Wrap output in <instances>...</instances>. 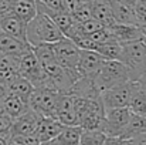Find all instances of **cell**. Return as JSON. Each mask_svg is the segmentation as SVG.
Wrapping results in <instances>:
<instances>
[{"label":"cell","mask_w":146,"mask_h":145,"mask_svg":"<svg viewBox=\"0 0 146 145\" xmlns=\"http://www.w3.org/2000/svg\"><path fill=\"white\" fill-rule=\"evenodd\" d=\"M141 84H143V86H146V65L143 67V70L141 71V74H139V80H138Z\"/></svg>","instance_id":"836d02e7"},{"label":"cell","mask_w":146,"mask_h":145,"mask_svg":"<svg viewBox=\"0 0 146 145\" xmlns=\"http://www.w3.org/2000/svg\"><path fill=\"white\" fill-rule=\"evenodd\" d=\"M118 1H122V3H125V4H131V6H133V4L136 3V0H118Z\"/></svg>","instance_id":"d590c367"},{"label":"cell","mask_w":146,"mask_h":145,"mask_svg":"<svg viewBox=\"0 0 146 145\" xmlns=\"http://www.w3.org/2000/svg\"><path fill=\"white\" fill-rule=\"evenodd\" d=\"M64 37L60 27L52 21L48 14L38 11V14L27 24V41L33 46L52 44Z\"/></svg>","instance_id":"7a4b0ae2"},{"label":"cell","mask_w":146,"mask_h":145,"mask_svg":"<svg viewBox=\"0 0 146 145\" xmlns=\"http://www.w3.org/2000/svg\"><path fill=\"white\" fill-rule=\"evenodd\" d=\"M31 50H33V46L29 41L9 36L3 31L0 33V53L14 55V57H21L23 54H26Z\"/></svg>","instance_id":"4fadbf2b"},{"label":"cell","mask_w":146,"mask_h":145,"mask_svg":"<svg viewBox=\"0 0 146 145\" xmlns=\"http://www.w3.org/2000/svg\"><path fill=\"white\" fill-rule=\"evenodd\" d=\"M82 131L84 130L80 125H65V128L57 138H54L50 142H44L43 145H78Z\"/></svg>","instance_id":"e0dca14e"},{"label":"cell","mask_w":146,"mask_h":145,"mask_svg":"<svg viewBox=\"0 0 146 145\" xmlns=\"http://www.w3.org/2000/svg\"><path fill=\"white\" fill-rule=\"evenodd\" d=\"M0 33H1V27H0Z\"/></svg>","instance_id":"60d3db41"},{"label":"cell","mask_w":146,"mask_h":145,"mask_svg":"<svg viewBox=\"0 0 146 145\" xmlns=\"http://www.w3.org/2000/svg\"><path fill=\"white\" fill-rule=\"evenodd\" d=\"M13 122H14V120L10 115H7V114L0 115V135L10 137L11 128H13Z\"/></svg>","instance_id":"484cf974"},{"label":"cell","mask_w":146,"mask_h":145,"mask_svg":"<svg viewBox=\"0 0 146 145\" xmlns=\"http://www.w3.org/2000/svg\"><path fill=\"white\" fill-rule=\"evenodd\" d=\"M129 108L132 110L133 114L142 115L146 118V86L138 83V87L133 93Z\"/></svg>","instance_id":"7402d4cb"},{"label":"cell","mask_w":146,"mask_h":145,"mask_svg":"<svg viewBox=\"0 0 146 145\" xmlns=\"http://www.w3.org/2000/svg\"><path fill=\"white\" fill-rule=\"evenodd\" d=\"M139 81H126L119 86H115L109 90H105L101 93V100L105 105V110L112 108H123L129 107L133 93L138 87Z\"/></svg>","instance_id":"3957f363"},{"label":"cell","mask_w":146,"mask_h":145,"mask_svg":"<svg viewBox=\"0 0 146 145\" xmlns=\"http://www.w3.org/2000/svg\"><path fill=\"white\" fill-rule=\"evenodd\" d=\"M6 114V110H4V104L3 101H0V115H4Z\"/></svg>","instance_id":"8d00e7d4"},{"label":"cell","mask_w":146,"mask_h":145,"mask_svg":"<svg viewBox=\"0 0 146 145\" xmlns=\"http://www.w3.org/2000/svg\"><path fill=\"white\" fill-rule=\"evenodd\" d=\"M41 145H43V144H41Z\"/></svg>","instance_id":"b9f144b4"},{"label":"cell","mask_w":146,"mask_h":145,"mask_svg":"<svg viewBox=\"0 0 146 145\" xmlns=\"http://www.w3.org/2000/svg\"><path fill=\"white\" fill-rule=\"evenodd\" d=\"M40 118H41V115H38L36 111H33L30 108L26 114H23V115H20L19 118L14 120L10 137L36 134L37 127H38V122H40Z\"/></svg>","instance_id":"30bf717a"},{"label":"cell","mask_w":146,"mask_h":145,"mask_svg":"<svg viewBox=\"0 0 146 145\" xmlns=\"http://www.w3.org/2000/svg\"><path fill=\"white\" fill-rule=\"evenodd\" d=\"M95 51L102 54L106 60H121L122 58V44L113 39L98 43Z\"/></svg>","instance_id":"44dd1931"},{"label":"cell","mask_w":146,"mask_h":145,"mask_svg":"<svg viewBox=\"0 0 146 145\" xmlns=\"http://www.w3.org/2000/svg\"><path fill=\"white\" fill-rule=\"evenodd\" d=\"M111 4H112L115 21L118 24H139L133 6L125 4L118 0H111Z\"/></svg>","instance_id":"9a60e30c"},{"label":"cell","mask_w":146,"mask_h":145,"mask_svg":"<svg viewBox=\"0 0 146 145\" xmlns=\"http://www.w3.org/2000/svg\"><path fill=\"white\" fill-rule=\"evenodd\" d=\"M143 41H145V43H146V39H143Z\"/></svg>","instance_id":"ab89813d"},{"label":"cell","mask_w":146,"mask_h":145,"mask_svg":"<svg viewBox=\"0 0 146 145\" xmlns=\"http://www.w3.org/2000/svg\"><path fill=\"white\" fill-rule=\"evenodd\" d=\"M51 47L54 50L57 61L62 67H65V68H68L71 71H77L78 73V63H80L81 48L78 47L71 39L64 36L61 40L52 43Z\"/></svg>","instance_id":"5b68a950"},{"label":"cell","mask_w":146,"mask_h":145,"mask_svg":"<svg viewBox=\"0 0 146 145\" xmlns=\"http://www.w3.org/2000/svg\"><path fill=\"white\" fill-rule=\"evenodd\" d=\"M126 145H146V140H126Z\"/></svg>","instance_id":"d6a6232c"},{"label":"cell","mask_w":146,"mask_h":145,"mask_svg":"<svg viewBox=\"0 0 146 145\" xmlns=\"http://www.w3.org/2000/svg\"><path fill=\"white\" fill-rule=\"evenodd\" d=\"M71 14H72V17L77 23H84V21H88V20L94 19L91 4H80Z\"/></svg>","instance_id":"d4e9b609"},{"label":"cell","mask_w":146,"mask_h":145,"mask_svg":"<svg viewBox=\"0 0 146 145\" xmlns=\"http://www.w3.org/2000/svg\"><path fill=\"white\" fill-rule=\"evenodd\" d=\"M92 17L101 21L106 27H112L116 24L113 11H112V4L111 0H95L92 4Z\"/></svg>","instance_id":"2e32d148"},{"label":"cell","mask_w":146,"mask_h":145,"mask_svg":"<svg viewBox=\"0 0 146 145\" xmlns=\"http://www.w3.org/2000/svg\"><path fill=\"white\" fill-rule=\"evenodd\" d=\"M7 90H9V93H13L16 96L21 97L23 100H26L29 102V100H30L31 94L34 93L36 87H34V84L29 78H26L24 76L19 74L17 77H14L7 84Z\"/></svg>","instance_id":"d6986e66"},{"label":"cell","mask_w":146,"mask_h":145,"mask_svg":"<svg viewBox=\"0 0 146 145\" xmlns=\"http://www.w3.org/2000/svg\"><path fill=\"white\" fill-rule=\"evenodd\" d=\"M95 0H80V3L81 4H92Z\"/></svg>","instance_id":"74e56055"},{"label":"cell","mask_w":146,"mask_h":145,"mask_svg":"<svg viewBox=\"0 0 146 145\" xmlns=\"http://www.w3.org/2000/svg\"><path fill=\"white\" fill-rule=\"evenodd\" d=\"M9 94V90H7V86L3 83V81H0V101H3L6 96Z\"/></svg>","instance_id":"1f68e13d"},{"label":"cell","mask_w":146,"mask_h":145,"mask_svg":"<svg viewBox=\"0 0 146 145\" xmlns=\"http://www.w3.org/2000/svg\"><path fill=\"white\" fill-rule=\"evenodd\" d=\"M62 3H64V9L67 10V11H70V13H72L81 3H80V0H62Z\"/></svg>","instance_id":"f546056e"},{"label":"cell","mask_w":146,"mask_h":145,"mask_svg":"<svg viewBox=\"0 0 146 145\" xmlns=\"http://www.w3.org/2000/svg\"><path fill=\"white\" fill-rule=\"evenodd\" d=\"M55 118L62 122L64 125H78V117L75 112L74 96L71 94H61L58 98Z\"/></svg>","instance_id":"9c48e42d"},{"label":"cell","mask_w":146,"mask_h":145,"mask_svg":"<svg viewBox=\"0 0 146 145\" xmlns=\"http://www.w3.org/2000/svg\"><path fill=\"white\" fill-rule=\"evenodd\" d=\"M133 112L129 107L123 108H112L105 112L104 132L108 137H122Z\"/></svg>","instance_id":"8992f818"},{"label":"cell","mask_w":146,"mask_h":145,"mask_svg":"<svg viewBox=\"0 0 146 145\" xmlns=\"http://www.w3.org/2000/svg\"><path fill=\"white\" fill-rule=\"evenodd\" d=\"M13 13L29 24L38 14V0H13Z\"/></svg>","instance_id":"ffe728a7"},{"label":"cell","mask_w":146,"mask_h":145,"mask_svg":"<svg viewBox=\"0 0 146 145\" xmlns=\"http://www.w3.org/2000/svg\"><path fill=\"white\" fill-rule=\"evenodd\" d=\"M121 61H123L128 67H131L135 71L136 78L139 80V74L146 65V43L143 40H138L122 44Z\"/></svg>","instance_id":"52a82bcc"},{"label":"cell","mask_w":146,"mask_h":145,"mask_svg":"<svg viewBox=\"0 0 146 145\" xmlns=\"http://www.w3.org/2000/svg\"><path fill=\"white\" fill-rule=\"evenodd\" d=\"M0 145H10V137L0 135Z\"/></svg>","instance_id":"e575fe53"},{"label":"cell","mask_w":146,"mask_h":145,"mask_svg":"<svg viewBox=\"0 0 146 145\" xmlns=\"http://www.w3.org/2000/svg\"><path fill=\"white\" fill-rule=\"evenodd\" d=\"M3 104H4V110H6V114L10 115L13 120L19 118L20 115L26 114L29 110H30V105L26 100H23L21 97L16 96L13 93H9L6 98L3 100Z\"/></svg>","instance_id":"ac0fdd59"},{"label":"cell","mask_w":146,"mask_h":145,"mask_svg":"<svg viewBox=\"0 0 146 145\" xmlns=\"http://www.w3.org/2000/svg\"><path fill=\"white\" fill-rule=\"evenodd\" d=\"M0 27H1L3 33L27 41V23L24 20H21L16 13L11 11L10 14L1 17L0 19Z\"/></svg>","instance_id":"8fae6325"},{"label":"cell","mask_w":146,"mask_h":145,"mask_svg":"<svg viewBox=\"0 0 146 145\" xmlns=\"http://www.w3.org/2000/svg\"><path fill=\"white\" fill-rule=\"evenodd\" d=\"M92 80L99 93L126 81H138L135 71L121 60H106L101 71Z\"/></svg>","instance_id":"6da1fadb"},{"label":"cell","mask_w":146,"mask_h":145,"mask_svg":"<svg viewBox=\"0 0 146 145\" xmlns=\"http://www.w3.org/2000/svg\"><path fill=\"white\" fill-rule=\"evenodd\" d=\"M106 58L94 50H81L80 63H78V73L81 77L94 78L101 71L102 65L105 64Z\"/></svg>","instance_id":"ba28073f"},{"label":"cell","mask_w":146,"mask_h":145,"mask_svg":"<svg viewBox=\"0 0 146 145\" xmlns=\"http://www.w3.org/2000/svg\"><path fill=\"white\" fill-rule=\"evenodd\" d=\"M10 145H21V144H17V142H14V141L10 140Z\"/></svg>","instance_id":"f35d334b"},{"label":"cell","mask_w":146,"mask_h":145,"mask_svg":"<svg viewBox=\"0 0 146 145\" xmlns=\"http://www.w3.org/2000/svg\"><path fill=\"white\" fill-rule=\"evenodd\" d=\"M13 11V0H0V19Z\"/></svg>","instance_id":"f1b7e54d"},{"label":"cell","mask_w":146,"mask_h":145,"mask_svg":"<svg viewBox=\"0 0 146 145\" xmlns=\"http://www.w3.org/2000/svg\"><path fill=\"white\" fill-rule=\"evenodd\" d=\"M109 29H111L112 39L119 41L121 44L143 40V34L138 24H118L116 23L115 26H112Z\"/></svg>","instance_id":"5bb4252c"},{"label":"cell","mask_w":146,"mask_h":145,"mask_svg":"<svg viewBox=\"0 0 146 145\" xmlns=\"http://www.w3.org/2000/svg\"><path fill=\"white\" fill-rule=\"evenodd\" d=\"M106 134L104 131H90L84 130L78 145H104L106 141Z\"/></svg>","instance_id":"603a6c76"},{"label":"cell","mask_w":146,"mask_h":145,"mask_svg":"<svg viewBox=\"0 0 146 145\" xmlns=\"http://www.w3.org/2000/svg\"><path fill=\"white\" fill-rule=\"evenodd\" d=\"M104 27H106V26H104L101 21H98L97 19H91V20H88V21L78 23V30H80V33L84 34V36H91V34L97 33L99 30H102Z\"/></svg>","instance_id":"cb8c5ba5"},{"label":"cell","mask_w":146,"mask_h":145,"mask_svg":"<svg viewBox=\"0 0 146 145\" xmlns=\"http://www.w3.org/2000/svg\"><path fill=\"white\" fill-rule=\"evenodd\" d=\"M60 96L61 93L52 88H36L29 100V105L41 117L55 118V110Z\"/></svg>","instance_id":"277c9868"},{"label":"cell","mask_w":146,"mask_h":145,"mask_svg":"<svg viewBox=\"0 0 146 145\" xmlns=\"http://www.w3.org/2000/svg\"><path fill=\"white\" fill-rule=\"evenodd\" d=\"M133 9H135V13H136V17H138L139 24L141 23H145L146 21V0H136V3L133 4Z\"/></svg>","instance_id":"83f0119b"},{"label":"cell","mask_w":146,"mask_h":145,"mask_svg":"<svg viewBox=\"0 0 146 145\" xmlns=\"http://www.w3.org/2000/svg\"><path fill=\"white\" fill-rule=\"evenodd\" d=\"M104 145H126V140L121 137H106V141Z\"/></svg>","instance_id":"4dcf8cb0"},{"label":"cell","mask_w":146,"mask_h":145,"mask_svg":"<svg viewBox=\"0 0 146 145\" xmlns=\"http://www.w3.org/2000/svg\"><path fill=\"white\" fill-rule=\"evenodd\" d=\"M64 128H65V125L62 122H60L57 118L41 117L38 127H37V131H36V135L38 137L40 142L44 144V142H50L54 138H57Z\"/></svg>","instance_id":"7c38bea8"},{"label":"cell","mask_w":146,"mask_h":145,"mask_svg":"<svg viewBox=\"0 0 146 145\" xmlns=\"http://www.w3.org/2000/svg\"><path fill=\"white\" fill-rule=\"evenodd\" d=\"M10 140L21 145H41L38 137L36 134H31V135H14V137H10Z\"/></svg>","instance_id":"4316f807"}]
</instances>
